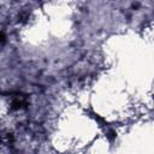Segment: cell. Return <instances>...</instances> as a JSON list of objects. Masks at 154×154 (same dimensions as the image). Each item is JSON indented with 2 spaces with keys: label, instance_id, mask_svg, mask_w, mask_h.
I'll return each instance as SVG.
<instances>
[{
  "label": "cell",
  "instance_id": "cell-1",
  "mask_svg": "<svg viewBox=\"0 0 154 154\" xmlns=\"http://www.w3.org/2000/svg\"><path fill=\"white\" fill-rule=\"evenodd\" d=\"M5 41V35L2 32H0V42H4Z\"/></svg>",
  "mask_w": 154,
  "mask_h": 154
}]
</instances>
